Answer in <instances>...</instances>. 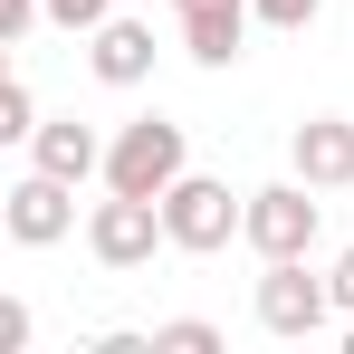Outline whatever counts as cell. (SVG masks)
Wrapping results in <instances>:
<instances>
[{"instance_id": "obj_1", "label": "cell", "mask_w": 354, "mask_h": 354, "mask_svg": "<svg viewBox=\"0 0 354 354\" xmlns=\"http://www.w3.org/2000/svg\"><path fill=\"white\" fill-rule=\"evenodd\" d=\"M192 173V134L173 115H134L106 134V192H134V201H163L173 182Z\"/></svg>"}, {"instance_id": "obj_2", "label": "cell", "mask_w": 354, "mask_h": 354, "mask_svg": "<svg viewBox=\"0 0 354 354\" xmlns=\"http://www.w3.org/2000/svg\"><path fill=\"white\" fill-rule=\"evenodd\" d=\"M259 326L278 335V345H306V335H326L345 306H335V278H316L306 259H259Z\"/></svg>"}, {"instance_id": "obj_3", "label": "cell", "mask_w": 354, "mask_h": 354, "mask_svg": "<svg viewBox=\"0 0 354 354\" xmlns=\"http://www.w3.org/2000/svg\"><path fill=\"white\" fill-rule=\"evenodd\" d=\"M316 230H326V192L297 173V182H259L249 192V221H239V239L259 249V259H306L316 249Z\"/></svg>"}, {"instance_id": "obj_4", "label": "cell", "mask_w": 354, "mask_h": 354, "mask_svg": "<svg viewBox=\"0 0 354 354\" xmlns=\"http://www.w3.org/2000/svg\"><path fill=\"white\" fill-rule=\"evenodd\" d=\"M239 221H249V192H230V182L211 173H182L173 192H163V230H173L182 259H211V249H230Z\"/></svg>"}, {"instance_id": "obj_5", "label": "cell", "mask_w": 354, "mask_h": 354, "mask_svg": "<svg viewBox=\"0 0 354 354\" xmlns=\"http://www.w3.org/2000/svg\"><path fill=\"white\" fill-rule=\"evenodd\" d=\"M86 249H96V268H153V249H173L163 230V201H134V192H106L96 211H86Z\"/></svg>"}, {"instance_id": "obj_6", "label": "cell", "mask_w": 354, "mask_h": 354, "mask_svg": "<svg viewBox=\"0 0 354 354\" xmlns=\"http://www.w3.org/2000/svg\"><path fill=\"white\" fill-rule=\"evenodd\" d=\"M0 230L19 239V249H58V239L77 230V182H58V173L29 163V173L0 192Z\"/></svg>"}, {"instance_id": "obj_7", "label": "cell", "mask_w": 354, "mask_h": 354, "mask_svg": "<svg viewBox=\"0 0 354 354\" xmlns=\"http://www.w3.org/2000/svg\"><path fill=\"white\" fill-rule=\"evenodd\" d=\"M173 19H182L192 67H230L249 48V29H259V0H173Z\"/></svg>"}, {"instance_id": "obj_8", "label": "cell", "mask_w": 354, "mask_h": 354, "mask_svg": "<svg viewBox=\"0 0 354 354\" xmlns=\"http://www.w3.org/2000/svg\"><path fill=\"white\" fill-rule=\"evenodd\" d=\"M29 163L58 182H106V134L77 115H39V134H29Z\"/></svg>"}, {"instance_id": "obj_9", "label": "cell", "mask_w": 354, "mask_h": 354, "mask_svg": "<svg viewBox=\"0 0 354 354\" xmlns=\"http://www.w3.org/2000/svg\"><path fill=\"white\" fill-rule=\"evenodd\" d=\"M288 163L316 182V192H345V182H354V124L345 115H306L288 134Z\"/></svg>"}, {"instance_id": "obj_10", "label": "cell", "mask_w": 354, "mask_h": 354, "mask_svg": "<svg viewBox=\"0 0 354 354\" xmlns=\"http://www.w3.org/2000/svg\"><path fill=\"white\" fill-rule=\"evenodd\" d=\"M86 67H96L106 86H144V77H153V29L115 10L106 29H86Z\"/></svg>"}, {"instance_id": "obj_11", "label": "cell", "mask_w": 354, "mask_h": 354, "mask_svg": "<svg viewBox=\"0 0 354 354\" xmlns=\"http://www.w3.org/2000/svg\"><path fill=\"white\" fill-rule=\"evenodd\" d=\"M29 134H39V96H29V77L10 67V77H0V144H29Z\"/></svg>"}, {"instance_id": "obj_12", "label": "cell", "mask_w": 354, "mask_h": 354, "mask_svg": "<svg viewBox=\"0 0 354 354\" xmlns=\"http://www.w3.org/2000/svg\"><path fill=\"white\" fill-rule=\"evenodd\" d=\"M153 354H221V326L211 316H173V326H153Z\"/></svg>"}, {"instance_id": "obj_13", "label": "cell", "mask_w": 354, "mask_h": 354, "mask_svg": "<svg viewBox=\"0 0 354 354\" xmlns=\"http://www.w3.org/2000/svg\"><path fill=\"white\" fill-rule=\"evenodd\" d=\"M316 19H326V0H259V29H278V39L316 29Z\"/></svg>"}, {"instance_id": "obj_14", "label": "cell", "mask_w": 354, "mask_h": 354, "mask_svg": "<svg viewBox=\"0 0 354 354\" xmlns=\"http://www.w3.org/2000/svg\"><path fill=\"white\" fill-rule=\"evenodd\" d=\"M39 19H48V0H0V48H19Z\"/></svg>"}, {"instance_id": "obj_15", "label": "cell", "mask_w": 354, "mask_h": 354, "mask_svg": "<svg viewBox=\"0 0 354 354\" xmlns=\"http://www.w3.org/2000/svg\"><path fill=\"white\" fill-rule=\"evenodd\" d=\"M48 19H58V29H106L115 0H48Z\"/></svg>"}, {"instance_id": "obj_16", "label": "cell", "mask_w": 354, "mask_h": 354, "mask_svg": "<svg viewBox=\"0 0 354 354\" xmlns=\"http://www.w3.org/2000/svg\"><path fill=\"white\" fill-rule=\"evenodd\" d=\"M19 345H29V306L10 297V306H0V354H19Z\"/></svg>"}, {"instance_id": "obj_17", "label": "cell", "mask_w": 354, "mask_h": 354, "mask_svg": "<svg viewBox=\"0 0 354 354\" xmlns=\"http://www.w3.org/2000/svg\"><path fill=\"white\" fill-rule=\"evenodd\" d=\"M326 278H335V306H345V326H354V249H335V268H326Z\"/></svg>"}]
</instances>
